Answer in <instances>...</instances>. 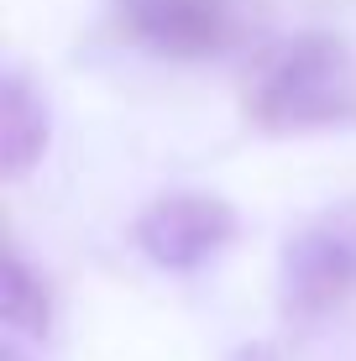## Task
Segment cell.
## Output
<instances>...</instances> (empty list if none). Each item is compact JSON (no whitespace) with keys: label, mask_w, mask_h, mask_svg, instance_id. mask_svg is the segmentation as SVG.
<instances>
[{"label":"cell","mask_w":356,"mask_h":361,"mask_svg":"<svg viewBox=\"0 0 356 361\" xmlns=\"http://www.w3.org/2000/svg\"><path fill=\"white\" fill-rule=\"evenodd\" d=\"M241 110L267 136H304L356 121V58L336 32H299L262 47L241 84Z\"/></svg>","instance_id":"obj_1"},{"label":"cell","mask_w":356,"mask_h":361,"mask_svg":"<svg viewBox=\"0 0 356 361\" xmlns=\"http://www.w3.org/2000/svg\"><path fill=\"white\" fill-rule=\"evenodd\" d=\"M356 293V215H325L293 231L278 257V309L288 325H314Z\"/></svg>","instance_id":"obj_2"},{"label":"cell","mask_w":356,"mask_h":361,"mask_svg":"<svg viewBox=\"0 0 356 361\" xmlns=\"http://www.w3.org/2000/svg\"><path fill=\"white\" fill-rule=\"evenodd\" d=\"M236 235V209L220 194H163L137 215L131 241L163 272H194Z\"/></svg>","instance_id":"obj_3"},{"label":"cell","mask_w":356,"mask_h":361,"mask_svg":"<svg viewBox=\"0 0 356 361\" xmlns=\"http://www.w3.org/2000/svg\"><path fill=\"white\" fill-rule=\"evenodd\" d=\"M121 37L163 58H215L236 42L231 0H116Z\"/></svg>","instance_id":"obj_4"},{"label":"cell","mask_w":356,"mask_h":361,"mask_svg":"<svg viewBox=\"0 0 356 361\" xmlns=\"http://www.w3.org/2000/svg\"><path fill=\"white\" fill-rule=\"evenodd\" d=\"M47 136H53V121H47L42 94L27 84V73L11 68L6 90H0V173H6V183L27 178L42 163Z\"/></svg>","instance_id":"obj_5"},{"label":"cell","mask_w":356,"mask_h":361,"mask_svg":"<svg viewBox=\"0 0 356 361\" xmlns=\"http://www.w3.org/2000/svg\"><path fill=\"white\" fill-rule=\"evenodd\" d=\"M47 288L42 278L27 267V257L16 246H6V262H0V319H6V335H27V341H42L47 335Z\"/></svg>","instance_id":"obj_6"},{"label":"cell","mask_w":356,"mask_h":361,"mask_svg":"<svg viewBox=\"0 0 356 361\" xmlns=\"http://www.w3.org/2000/svg\"><path fill=\"white\" fill-rule=\"evenodd\" d=\"M226 361H278V351H273L267 341H247V345H236Z\"/></svg>","instance_id":"obj_7"},{"label":"cell","mask_w":356,"mask_h":361,"mask_svg":"<svg viewBox=\"0 0 356 361\" xmlns=\"http://www.w3.org/2000/svg\"><path fill=\"white\" fill-rule=\"evenodd\" d=\"M0 361H27V356H21V341H11V335H6V345H0Z\"/></svg>","instance_id":"obj_8"}]
</instances>
